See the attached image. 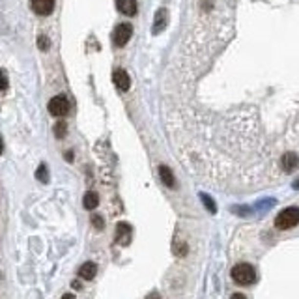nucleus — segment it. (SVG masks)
<instances>
[{
	"mask_svg": "<svg viewBox=\"0 0 299 299\" xmlns=\"http://www.w3.org/2000/svg\"><path fill=\"white\" fill-rule=\"evenodd\" d=\"M10 88V83H8V75L4 69H0V92H6Z\"/></svg>",
	"mask_w": 299,
	"mask_h": 299,
	"instance_id": "16",
	"label": "nucleus"
},
{
	"mask_svg": "<svg viewBox=\"0 0 299 299\" xmlns=\"http://www.w3.org/2000/svg\"><path fill=\"white\" fill-rule=\"evenodd\" d=\"M116 241L122 245H128L131 241V226L128 223H120L116 228Z\"/></svg>",
	"mask_w": 299,
	"mask_h": 299,
	"instance_id": "10",
	"label": "nucleus"
},
{
	"mask_svg": "<svg viewBox=\"0 0 299 299\" xmlns=\"http://www.w3.org/2000/svg\"><path fill=\"white\" fill-rule=\"evenodd\" d=\"M202 200H204V204H206V208H208V210H210L212 214H215V210H217V208H215V204L212 202V200H210V198H208L206 194H202Z\"/></svg>",
	"mask_w": 299,
	"mask_h": 299,
	"instance_id": "19",
	"label": "nucleus"
},
{
	"mask_svg": "<svg viewBox=\"0 0 299 299\" xmlns=\"http://www.w3.org/2000/svg\"><path fill=\"white\" fill-rule=\"evenodd\" d=\"M159 176H161V182L165 183L167 187H171V189H174V187H176V178H174V174H172V171L169 169V167L161 165V167H159Z\"/></svg>",
	"mask_w": 299,
	"mask_h": 299,
	"instance_id": "12",
	"label": "nucleus"
},
{
	"mask_svg": "<svg viewBox=\"0 0 299 299\" xmlns=\"http://www.w3.org/2000/svg\"><path fill=\"white\" fill-rule=\"evenodd\" d=\"M36 178H38L40 182H43V183L49 182V172H47V165H40V169L36 171Z\"/></svg>",
	"mask_w": 299,
	"mask_h": 299,
	"instance_id": "14",
	"label": "nucleus"
},
{
	"mask_svg": "<svg viewBox=\"0 0 299 299\" xmlns=\"http://www.w3.org/2000/svg\"><path fill=\"white\" fill-rule=\"evenodd\" d=\"M232 278L234 282L241 284V286H247V284H255L256 282V271L251 264H237V266L232 267Z\"/></svg>",
	"mask_w": 299,
	"mask_h": 299,
	"instance_id": "1",
	"label": "nucleus"
},
{
	"mask_svg": "<svg viewBox=\"0 0 299 299\" xmlns=\"http://www.w3.org/2000/svg\"><path fill=\"white\" fill-rule=\"evenodd\" d=\"M167 22H169V11L165 10V8H161V10L155 13V21H153V26H151L153 34L163 32L165 26H167Z\"/></svg>",
	"mask_w": 299,
	"mask_h": 299,
	"instance_id": "8",
	"label": "nucleus"
},
{
	"mask_svg": "<svg viewBox=\"0 0 299 299\" xmlns=\"http://www.w3.org/2000/svg\"><path fill=\"white\" fill-rule=\"evenodd\" d=\"M30 8H32L34 13L38 15H51L54 10V0H30Z\"/></svg>",
	"mask_w": 299,
	"mask_h": 299,
	"instance_id": "5",
	"label": "nucleus"
},
{
	"mask_svg": "<svg viewBox=\"0 0 299 299\" xmlns=\"http://www.w3.org/2000/svg\"><path fill=\"white\" fill-rule=\"evenodd\" d=\"M131 36H133V26L129 22H122V24H118L116 28H114L112 42H114L116 47H124L131 40Z\"/></svg>",
	"mask_w": 299,
	"mask_h": 299,
	"instance_id": "3",
	"label": "nucleus"
},
{
	"mask_svg": "<svg viewBox=\"0 0 299 299\" xmlns=\"http://www.w3.org/2000/svg\"><path fill=\"white\" fill-rule=\"evenodd\" d=\"M116 8L120 10V13L133 17L137 15V0H116Z\"/></svg>",
	"mask_w": 299,
	"mask_h": 299,
	"instance_id": "9",
	"label": "nucleus"
},
{
	"mask_svg": "<svg viewBox=\"0 0 299 299\" xmlns=\"http://www.w3.org/2000/svg\"><path fill=\"white\" fill-rule=\"evenodd\" d=\"M83 204H85L86 210H96L97 204H99V196H97L96 192H86L85 194V200H83Z\"/></svg>",
	"mask_w": 299,
	"mask_h": 299,
	"instance_id": "13",
	"label": "nucleus"
},
{
	"mask_svg": "<svg viewBox=\"0 0 299 299\" xmlns=\"http://www.w3.org/2000/svg\"><path fill=\"white\" fill-rule=\"evenodd\" d=\"M92 223H94V226H96V228H103V219H101V217H99V215H92Z\"/></svg>",
	"mask_w": 299,
	"mask_h": 299,
	"instance_id": "20",
	"label": "nucleus"
},
{
	"mask_svg": "<svg viewBox=\"0 0 299 299\" xmlns=\"http://www.w3.org/2000/svg\"><path fill=\"white\" fill-rule=\"evenodd\" d=\"M112 81H114V85H116L120 92H128L129 86H131V79H129V75L124 69H116L112 73Z\"/></svg>",
	"mask_w": 299,
	"mask_h": 299,
	"instance_id": "6",
	"label": "nucleus"
},
{
	"mask_svg": "<svg viewBox=\"0 0 299 299\" xmlns=\"http://www.w3.org/2000/svg\"><path fill=\"white\" fill-rule=\"evenodd\" d=\"M280 167H282L286 172L296 171V169L299 167V155H298V153H294V151L284 153V155H282V159H280Z\"/></svg>",
	"mask_w": 299,
	"mask_h": 299,
	"instance_id": "7",
	"label": "nucleus"
},
{
	"mask_svg": "<svg viewBox=\"0 0 299 299\" xmlns=\"http://www.w3.org/2000/svg\"><path fill=\"white\" fill-rule=\"evenodd\" d=\"M4 151V144H2V139H0V153Z\"/></svg>",
	"mask_w": 299,
	"mask_h": 299,
	"instance_id": "22",
	"label": "nucleus"
},
{
	"mask_svg": "<svg viewBox=\"0 0 299 299\" xmlns=\"http://www.w3.org/2000/svg\"><path fill=\"white\" fill-rule=\"evenodd\" d=\"M49 112L53 114V116H65L67 112H69V101H67V97L64 96H54L51 101H49Z\"/></svg>",
	"mask_w": 299,
	"mask_h": 299,
	"instance_id": "4",
	"label": "nucleus"
},
{
	"mask_svg": "<svg viewBox=\"0 0 299 299\" xmlns=\"http://www.w3.org/2000/svg\"><path fill=\"white\" fill-rule=\"evenodd\" d=\"M96 271H97V266L94 262H86L83 266L79 267V277L85 278V280H92L96 277Z\"/></svg>",
	"mask_w": 299,
	"mask_h": 299,
	"instance_id": "11",
	"label": "nucleus"
},
{
	"mask_svg": "<svg viewBox=\"0 0 299 299\" xmlns=\"http://www.w3.org/2000/svg\"><path fill=\"white\" fill-rule=\"evenodd\" d=\"M65 133H67V126H65V122H58V124L54 126V135H56V139H64Z\"/></svg>",
	"mask_w": 299,
	"mask_h": 299,
	"instance_id": "15",
	"label": "nucleus"
},
{
	"mask_svg": "<svg viewBox=\"0 0 299 299\" xmlns=\"http://www.w3.org/2000/svg\"><path fill=\"white\" fill-rule=\"evenodd\" d=\"M65 159L71 161V159H73V153H71V151H67V153H65Z\"/></svg>",
	"mask_w": 299,
	"mask_h": 299,
	"instance_id": "21",
	"label": "nucleus"
},
{
	"mask_svg": "<svg viewBox=\"0 0 299 299\" xmlns=\"http://www.w3.org/2000/svg\"><path fill=\"white\" fill-rule=\"evenodd\" d=\"M299 224V208H286L282 210L280 214L277 215L275 219V226L278 230H288V228H294Z\"/></svg>",
	"mask_w": 299,
	"mask_h": 299,
	"instance_id": "2",
	"label": "nucleus"
},
{
	"mask_svg": "<svg viewBox=\"0 0 299 299\" xmlns=\"http://www.w3.org/2000/svg\"><path fill=\"white\" fill-rule=\"evenodd\" d=\"M174 253H176V255H178V256H183V255H185V253H187V245H185V243H178V241H176V243H174Z\"/></svg>",
	"mask_w": 299,
	"mask_h": 299,
	"instance_id": "18",
	"label": "nucleus"
},
{
	"mask_svg": "<svg viewBox=\"0 0 299 299\" xmlns=\"http://www.w3.org/2000/svg\"><path fill=\"white\" fill-rule=\"evenodd\" d=\"M38 47H40L42 51H49V47H51V42H49V38L42 34V36L38 38Z\"/></svg>",
	"mask_w": 299,
	"mask_h": 299,
	"instance_id": "17",
	"label": "nucleus"
},
{
	"mask_svg": "<svg viewBox=\"0 0 299 299\" xmlns=\"http://www.w3.org/2000/svg\"><path fill=\"white\" fill-rule=\"evenodd\" d=\"M294 187H296V189H299V180L296 183H294Z\"/></svg>",
	"mask_w": 299,
	"mask_h": 299,
	"instance_id": "23",
	"label": "nucleus"
}]
</instances>
